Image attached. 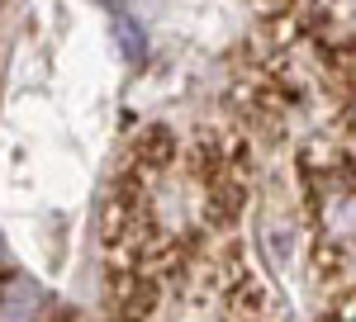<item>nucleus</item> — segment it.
Masks as SVG:
<instances>
[{
    "label": "nucleus",
    "mask_w": 356,
    "mask_h": 322,
    "mask_svg": "<svg viewBox=\"0 0 356 322\" xmlns=\"http://www.w3.org/2000/svg\"><path fill=\"white\" fill-rule=\"evenodd\" d=\"M119 48L129 53V62H143V33H138V24H119Z\"/></svg>",
    "instance_id": "nucleus-1"
},
{
    "label": "nucleus",
    "mask_w": 356,
    "mask_h": 322,
    "mask_svg": "<svg viewBox=\"0 0 356 322\" xmlns=\"http://www.w3.org/2000/svg\"><path fill=\"white\" fill-rule=\"evenodd\" d=\"M352 119H356V105H352Z\"/></svg>",
    "instance_id": "nucleus-2"
},
{
    "label": "nucleus",
    "mask_w": 356,
    "mask_h": 322,
    "mask_svg": "<svg viewBox=\"0 0 356 322\" xmlns=\"http://www.w3.org/2000/svg\"><path fill=\"white\" fill-rule=\"evenodd\" d=\"M105 5H114V0H105Z\"/></svg>",
    "instance_id": "nucleus-3"
}]
</instances>
